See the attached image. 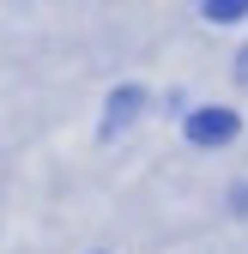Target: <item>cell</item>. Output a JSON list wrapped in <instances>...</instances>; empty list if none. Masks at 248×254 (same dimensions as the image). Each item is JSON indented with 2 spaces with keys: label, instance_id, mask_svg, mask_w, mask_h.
Returning <instances> with one entry per match:
<instances>
[{
  "label": "cell",
  "instance_id": "6da1fadb",
  "mask_svg": "<svg viewBox=\"0 0 248 254\" xmlns=\"http://www.w3.org/2000/svg\"><path fill=\"white\" fill-rule=\"evenodd\" d=\"M188 139L194 145H230L236 139V115L230 109H194L188 115Z\"/></svg>",
  "mask_w": 248,
  "mask_h": 254
},
{
  "label": "cell",
  "instance_id": "7a4b0ae2",
  "mask_svg": "<svg viewBox=\"0 0 248 254\" xmlns=\"http://www.w3.org/2000/svg\"><path fill=\"white\" fill-rule=\"evenodd\" d=\"M242 12H248V0H206V18L212 24H236Z\"/></svg>",
  "mask_w": 248,
  "mask_h": 254
},
{
  "label": "cell",
  "instance_id": "3957f363",
  "mask_svg": "<svg viewBox=\"0 0 248 254\" xmlns=\"http://www.w3.org/2000/svg\"><path fill=\"white\" fill-rule=\"evenodd\" d=\"M109 109H115V115H109V127H115V121H127V115L139 109V91H115V103H109Z\"/></svg>",
  "mask_w": 248,
  "mask_h": 254
},
{
  "label": "cell",
  "instance_id": "277c9868",
  "mask_svg": "<svg viewBox=\"0 0 248 254\" xmlns=\"http://www.w3.org/2000/svg\"><path fill=\"white\" fill-rule=\"evenodd\" d=\"M242 85H248V55H242Z\"/></svg>",
  "mask_w": 248,
  "mask_h": 254
}]
</instances>
